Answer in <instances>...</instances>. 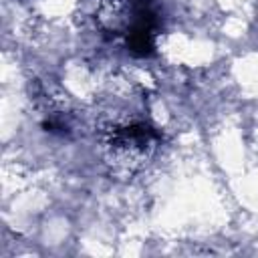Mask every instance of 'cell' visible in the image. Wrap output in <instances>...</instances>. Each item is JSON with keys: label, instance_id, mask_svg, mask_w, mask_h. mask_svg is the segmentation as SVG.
Listing matches in <instances>:
<instances>
[{"label": "cell", "instance_id": "6da1fadb", "mask_svg": "<svg viewBox=\"0 0 258 258\" xmlns=\"http://www.w3.org/2000/svg\"><path fill=\"white\" fill-rule=\"evenodd\" d=\"M161 12V0H101L95 20L105 34L121 38L133 56H151Z\"/></svg>", "mask_w": 258, "mask_h": 258}, {"label": "cell", "instance_id": "7a4b0ae2", "mask_svg": "<svg viewBox=\"0 0 258 258\" xmlns=\"http://www.w3.org/2000/svg\"><path fill=\"white\" fill-rule=\"evenodd\" d=\"M159 143L161 135L157 129L137 119L113 121L101 131L103 159L117 177H133L143 171L151 163Z\"/></svg>", "mask_w": 258, "mask_h": 258}]
</instances>
